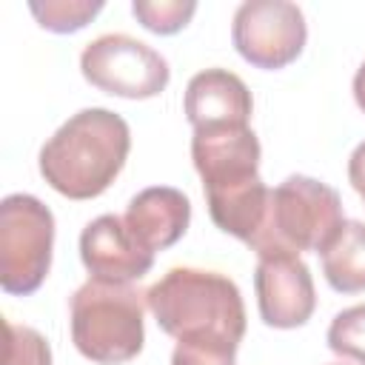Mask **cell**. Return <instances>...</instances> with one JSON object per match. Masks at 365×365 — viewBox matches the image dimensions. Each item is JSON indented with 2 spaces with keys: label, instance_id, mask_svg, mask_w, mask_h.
Listing matches in <instances>:
<instances>
[{
  "label": "cell",
  "instance_id": "cell-17",
  "mask_svg": "<svg viewBox=\"0 0 365 365\" xmlns=\"http://www.w3.org/2000/svg\"><path fill=\"white\" fill-rule=\"evenodd\" d=\"M3 365H51V345L40 331L9 319H3Z\"/></svg>",
  "mask_w": 365,
  "mask_h": 365
},
{
  "label": "cell",
  "instance_id": "cell-18",
  "mask_svg": "<svg viewBox=\"0 0 365 365\" xmlns=\"http://www.w3.org/2000/svg\"><path fill=\"white\" fill-rule=\"evenodd\" d=\"M171 365H237V351L177 342L171 354Z\"/></svg>",
  "mask_w": 365,
  "mask_h": 365
},
{
  "label": "cell",
  "instance_id": "cell-2",
  "mask_svg": "<svg viewBox=\"0 0 365 365\" xmlns=\"http://www.w3.org/2000/svg\"><path fill=\"white\" fill-rule=\"evenodd\" d=\"M131 151V128L111 108L71 114L40 148V177L68 200L100 197L123 171Z\"/></svg>",
  "mask_w": 365,
  "mask_h": 365
},
{
  "label": "cell",
  "instance_id": "cell-4",
  "mask_svg": "<svg viewBox=\"0 0 365 365\" xmlns=\"http://www.w3.org/2000/svg\"><path fill=\"white\" fill-rule=\"evenodd\" d=\"M342 222L345 214L336 188L305 174H291L277 188H271L268 217L251 251L257 257L274 251L319 254L336 237Z\"/></svg>",
  "mask_w": 365,
  "mask_h": 365
},
{
  "label": "cell",
  "instance_id": "cell-21",
  "mask_svg": "<svg viewBox=\"0 0 365 365\" xmlns=\"http://www.w3.org/2000/svg\"><path fill=\"white\" fill-rule=\"evenodd\" d=\"M328 365H342V362H328Z\"/></svg>",
  "mask_w": 365,
  "mask_h": 365
},
{
  "label": "cell",
  "instance_id": "cell-11",
  "mask_svg": "<svg viewBox=\"0 0 365 365\" xmlns=\"http://www.w3.org/2000/svg\"><path fill=\"white\" fill-rule=\"evenodd\" d=\"M182 111L191 128L211 125H251L254 100L242 77L228 68H205L197 71L182 97Z\"/></svg>",
  "mask_w": 365,
  "mask_h": 365
},
{
  "label": "cell",
  "instance_id": "cell-3",
  "mask_svg": "<svg viewBox=\"0 0 365 365\" xmlns=\"http://www.w3.org/2000/svg\"><path fill=\"white\" fill-rule=\"evenodd\" d=\"M145 294L131 282L88 279L71 294V342L97 365H123L145 342Z\"/></svg>",
  "mask_w": 365,
  "mask_h": 365
},
{
  "label": "cell",
  "instance_id": "cell-13",
  "mask_svg": "<svg viewBox=\"0 0 365 365\" xmlns=\"http://www.w3.org/2000/svg\"><path fill=\"white\" fill-rule=\"evenodd\" d=\"M325 282L336 294L365 291V222L345 220L336 237L319 251Z\"/></svg>",
  "mask_w": 365,
  "mask_h": 365
},
{
  "label": "cell",
  "instance_id": "cell-16",
  "mask_svg": "<svg viewBox=\"0 0 365 365\" xmlns=\"http://www.w3.org/2000/svg\"><path fill=\"white\" fill-rule=\"evenodd\" d=\"M325 342L336 356L365 365V302L339 311L328 325Z\"/></svg>",
  "mask_w": 365,
  "mask_h": 365
},
{
  "label": "cell",
  "instance_id": "cell-12",
  "mask_svg": "<svg viewBox=\"0 0 365 365\" xmlns=\"http://www.w3.org/2000/svg\"><path fill=\"white\" fill-rule=\"evenodd\" d=\"M128 231L151 251H165L177 245L191 222V200L171 185H151L131 197L123 214Z\"/></svg>",
  "mask_w": 365,
  "mask_h": 365
},
{
  "label": "cell",
  "instance_id": "cell-5",
  "mask_svg": "<svg viewBox=\"0 0 365 365\" xmlns=\"http://www.w3.org/2000/svg\"><path fill=\"white\" fill-rule=\"evenodd\" d=\"M54 214L31 194H9L0 202V288L11 297L34 294L51 268Z\"/></svg>",
  "mask_w": 365,
  "mask_h": 365
},
{
  "label": "cell",
  "instance_id": "cell-8",
  "mask_svg": "<svg viewBox=\"0 0 365 365\" xmlns=\"http://www.w3.org/2000/svg\"><path fill=\"white\" fill-rule=\"evenodd\" d=\"M257 308L268 328L291 331L311 319L317 308V291L311 268L299 254L274 251L257 257L254 268Z\"/></svg>",
  "mask_w": 365,
  "mask_h": 365
},
{
  "label": "cell",
  "instance_id": "cell-10",
  "mask_svg": "<svg viewBox=\"0 0 365 365\" xmlns=\"http://www.w3.org/2000/svg\"><path fill=\"white\" fill-rule=\"evenodd\" d=\"M80 259L88 271V279L123 285L143 279L154 265V254L128 231L125 220L117 214H100L83 228Z\"/></svg>",
  "mask_w": 365,
  "mask_h": 365
},
{
  "label": "cell",
  "instance_id": "cell-20",
  "mask_svg": "<svg viewBox=\"0 0 365 365\" xmlns=\"http://www.w3.org/2000/svg\"><path fill=\"white\" fill-rule=\"evenodd\" d=\"M354 100H356V106L365 111V63L356 68V74H354Z\"/></svg>",
  "mask_w": 365,
  "mask_h": 365
},
{
  "label": "cell",
  "instance_id": "cell-6",
  "mask_svg": "<svg viewBox=\"0 0 365 365\" xmlns=\"http://www.w3.org/2000/svg\"><path fill=\"white\" fill-rule=\"evenodd\" d=\"M80 71L97 91L123 100H151L171 80L165 57L128 34H100L91 40L80 54Z\"/></svg>",
  "mask_w": 365,
  "mask_h": 365
},
{
  "label": "cell",
  "instance_id": "cell-19",
  "mask_svg": "<svg viewBox=\"0 0 365 365\" xmlns=\"http://www.w3.org/2000/svg\"><path fill=\"white\" fill-rule=\"evenodd\" d=\"M348 182L354 185V191L359 194V200L365 202V140L351 151L348 157Z\"/></svg>",
  "mask_w": 365,
  "mask_h": 365
},
{
  "label": "cell",
  "instance_id": "cell-14",
  "mask_svg": "<svg viewBox=\"0 0 365 365\" xmlns=\"http://www.w3.org/2000/svg\"><path fill=\"white\" fill-rule=\"evenodd\" d=\"M103 0H46L29 3V11L34 14L37 26L54 34H71L86 29L100 11H103Z\"/></svg>",
  "mask_w": 365,
  "mask_h": 365
},
{
  "label": "cell",
  "instance_id": "cell-15",
  "mask_svg": "<svg viewBox=\"0 0 365 365\" xmlns=\"http://www.w3.org/2000/svg\"><path fill=\"white\" fill-rule=\"evenodd\" d=\"M197 11L194 0H134L131 14L151 34H177L182 31Z\"/></svg>",
  "mask_w": 365,
  "mask_h": 365
},
{
  "label": "cell",
  "instance_id": "cell-1",
  "mask_svg": "<svg viewBox=\"0 0 365 365\" xmlns=\"http://www.w3.org/2000/svg\"><path fill=\"white\" fill-rule=\"evenodd\" d=\"M157 325L182 345L237 351L245 336V302L237 282L208 268H171L148 291Z\"/></svg>",
  "mask_w": 365,
  "mask_h": 365
},
{
  "label": "cell",
  "instance_id": "cell-7",
  "mask_svg": "<svg viewBox=\"0 0 365 365\" xmlns=\"http://www.w3.org/2000/svg\"><path fill=\"white\" fill-rule=\"evenodd\" d=\"M308 40L305 14L288 0H245L234 11L231 43L254 68L277 71L291 66Z\"/></svg>",
  "mask_w": 365,
  "mask_h": 365
},
{
  "label": "cell",
  "instance_id": "cell-9",
  "mask_svg": "<svg viewBox=\"0 0 365 365\" xmlns=\"http://www.w3.org/2000/svg\"><path fill=\"white\" fill-rule=\"evenodd\" d=\"M259 140L251 125L194 128L191 163L202 180V191H225L259 177Z\"/></svg>",
  "mask_w": 365,
  "mask_h": 365
}]
</instances>
